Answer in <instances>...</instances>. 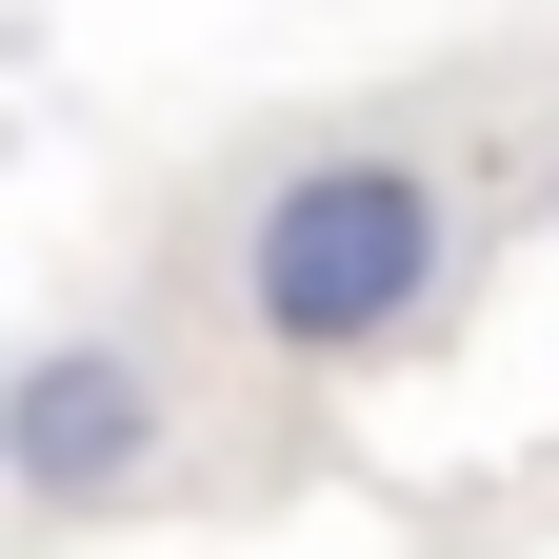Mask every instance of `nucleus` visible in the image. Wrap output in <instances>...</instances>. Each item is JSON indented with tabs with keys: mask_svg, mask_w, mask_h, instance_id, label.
Wrapping results in <instances>:
<instances>
[{
	"mask_svg": "<svg viewBox=\"0 0 559 559\" xmlns=\"http://www.w3.org/2000/svg\"><path fill=\"white\" fill-rule=\"evenodd\" d=\"M539 180H559V140H479L460 100H360V120H300V140H260L221 180L200 280H221V320L260 360L340 380V360H400L539 221Z\"/></svg>",
	"mask_w": 559,
	"mask_h": 559,
	"instance_id": "1",
	"label": "nucleus"
},
{
	"mask_svg": "<svg viewBox=\"0 0 559 559\" xmlns=\"http://www.w3.org/2000/svg\"><path fill=\"white\" fill-rule=\"evenodd\" d=\"M180 419H200V380H180L160 320H60V340H21V380H0V500L40 539L120 520V500L180 479Z\"/></svg>",
	"mask_w": 559,
	"mask_h": 559,
	"instance_id": "2",
	"label": "nucleus"
}]
</instances>
